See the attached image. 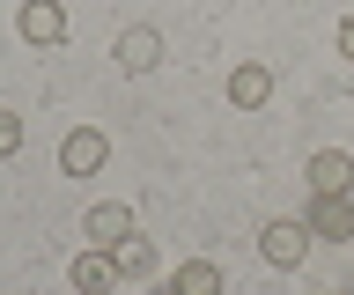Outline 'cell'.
<instances>
[{"mask_svg":"<svg viewBox=\"0 0 354 295\" xmlns=\"http://www.w3.org/2000/svg\"><path fill=\"white\" fill-rule=\"evenodd\" d=\"M266 96H273V67H259V59H236V74H229V104H236V111H259Z\"/></svg>","mask_w":354,"mask_h":295,"instance_id":"52a82bcc","label":"cell"},{"mask_svg":"<svg viewBox=\"0 0 354 295\" xmlns=\"http://www.w3.org/2000/svg\"><path fill=\"white\" fill-rule=\"evenodd\" d=\"M111 266L126 273V280H148V273H155V244L133 229V236H118V244H111Z\"/></svg>","mask_w":354,"mask_h":295,"instance_id":"30bf717a","label":"cell"},{"mask_svg":"<svg viewBox=\"0 0 354 295\" xmlns=\"http://www.w3.org/2000/svg\"><path fill=\"white\" fill-rule=\"evenodd\" d=\"M310 192H354V155L347 148H317L310 155Z\"/></svg>","mask_w":354,"mask_h":295,"instance_id":"ba28073f","label":"cell"},{"mask_svg":"<svg viewBox=\"0 0 354 295\" xmlns=\"http://www.w3.org/2000/svg\"><path fill=\"white\" fill-rule=\"evenodd\" d=\"M15 148H22V118L0 111V155H15Z\"/></svg>","mask_w":354,"mask_h":295,"instance_id":"7c38bea8","label":"cell"},{"mask_svg":"<svg viewBox=\"0 0 354 295\" xmlns=\"http://www.w3.org/2000/svg\"><path fill=\"white\" fill-rule=\"evenodd\" d=\"M170 280H177V295H221V266L214 258H185Z\"/></svg>","mask_w":354,"mask_h":295,"instance_id":"8fae6325","label":"cell"},{"mask_svg":"<svg viewBox=\"0 0 354 295\" xmlns=\"http://www.w3.org/2000/svg\"><path fill=\"white\" fill-rule=\"evenodd\" d=\"M82 236H88L96 251H111L118 236H133V207H118V200H96V207L82 214Z\"/></svg>","mask_w":354,"mask_h":295,"instance_id":"8992f818","label":"cell"},{"mask_svg":"<svg viewBox=\"0 0 354 295\" xmlns=\"http://www.w3.org/2000/svg\"><path fill=\"white\" fill-rule=\"evenodd\" d=\"M15 30H22V45H59V37H66V8H59V0H22Z\"/></svg>","mask_w":354,"mask_h":295,"instance_id":"5b68a950","label":"cell"},{"mask_svg":"<svg viewBox=\"0 0 354 295\" xmlns=\"http://www.w3.org/2000/svg\"><path fill=\"white\" fill-rule=\"evenodd\" d=\"M339 59H354V15L339 23Z\"/></svg>","mask_w":354,"mask_h":295,"instance_id":"4fadbf2b","label":"cell"},{"mask_svg":"<svg viewBox=\"0 0 354 295\" xmlns=\"http://www.w3.org/2000/svg\"><path fill=\"white\" fill-rule=\"evenodd\" d=\"M104 162H111V140L96 133V126H74V133L59 140V170L66 178H96Z\"/></svg>","mask_w":354,"mask_h":295,"instance_id":"7a4b0ae2","label":"cell"},{"mask_svg":"<svg viewBox=\"0 0 354 295\" xmlns=\"http://www.w3.org/2000/svg\"><path fill=\"white\" fill-rule=\"evenodd\" d=\"M310 244H317V229H310V222H266L259 229V258H266V266H303Z\"/></svg>","mask_w":354,"mask_h":295,"instance_id":"6da1fadb","label":"cell"},{"mask_svg":"<svg viewBox=\"0 0 354 295\" xmlns=\"http://www.w3.org/2000/svg\"><path fill=\"white\" fill-rule=\"evenodd\" d=\"M155 67H162V30L155 23L118 30V74H155Z\"/></svg>","mask_w":354,"mask_h":295,"instance_id":"277c9868","label":"cell"},{"mask_svg":"<svg viewBox=\"0 0 354 295\" xmlns=\"http://www.w3.org/2000/svg\"><path fill=\"white\" fill-rule=\"evenodd\" d=\"M325 244H347L354 236V192H310V214H303Z\"/></svg>","mask_w":354,"mask_h":295,"instance_id":"3957f363","label":"cell"},{"mask_svg":"<svg viewBox=\"0 0 354 295\" xmlns=\"http://www.w3.org/2000/svg\"><path fill=\"white\" fill-rule=\"evenodd\" d=\"M155 295H177V280H162V288H155Z\"/></svg>","mask_w":354,"mask_h":295,"instance_id":"5bb4252c","label":"cell"},{"mask_svg":"<svg viewBox=\"0 0 354 295\" xmlns=\"http://www.w3.org/2000/svg\"><path fill=\"white\" fill-rule=\"evenodd\" d=\"M66 280H74L82 295H104V288H118V266H111V251H96V244H88L82 258L66 266Z\"/></svg>","mask_w":354,"mask_h":295,"instance_id":"9c48e42d","label":"cell"}]
</instances>
